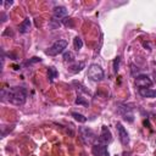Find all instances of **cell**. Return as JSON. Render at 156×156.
Returning <instances> with one entry per match:
<instances>
[{
  "label": "cell",
  "instance_id": "obj_11",
  "mask_svg": "<svg viewBox=\"0 0 156 156\" xmlns=\"http://www.w3.org/2000/svg\"><path fill=\"white\" fill-rule=\"evenodd\" d=\"M30 27H32V21L29 18H24L21 22V24L18 27V30H20V33H23L24 34V33H28L30 30Z\"/></svg>",
  "mask_w": 156,
  "mask_h": 156
},
{
  "label": "cell",
  "instance_id": "obj_15",
  "mask_svg": "<svg viewBox=\"0 0 156 156\" xmlns=\"http://www.w3.org/2000/svg\"><path fill=\"white\" fill-rule=\"evenodd\" d=\"M72 117H73L76 121L80 122V123H84V122H87V117H84L82 113H78V112H72Z\"/></svg>",
  "mask_w": 156,
  "mask_h": 156
},
{
  "label": "cell",
  "instance_id": "obj_12",
  "mask_svg": "<svg viewBox=\"0 0 156 156\" xmlns=\"http://www.w3.org/2000/svg\"><path fill=\"white\" fill-rule=\"evenodd\" d=\"M139 94L143 98H156V89H151V88H140L139 89Z\"/></svg>",
  "mask_w": 156,
  "mask_h": 156
},
{
  "label": "cell",
  "instance_id": "obj_1",
  "mask_svg": "<svg viewBox=\"0 0 156 156\" xmlns=\"http://www.w3.org/2000/svg\"><path fill=\"white\" fill-rule=\"evenodd\" d=\"M1 99L2 101L7 100L15 106H22L27 100V90L23 87H12L9 89H2Z\"/></svg>",
  "mask_w": 156,
  "mask_h": 156
},
{
  "label": "cell",
  "instance_id": "obj_22",
  "mask_svg": "<svg viewBox=\"0 0 156 156\" xmlns=\"http://www.w3.org/2000/svg\"><path fill=\"white\" fill-rule=\"evenodd\" d=\"M154 78H155V82H156V71L154 72Z\"/></svg>",
  "mask_w": 156,
  "mask_h": 156
},
{
  "label": "cell",
  "instance_id": "obj_16",
  "mask_svg": "<svg viewBox=\"0 0 156 156\" xmlns=\"http://www.w3.org/2000/svg\"><path fill=\"white\" fill-rule=\"evenodd\" d=\"M83 67H84V62H79L78 65L72 66V67H71V71H72L73 73H76V72H79V71H80Z\"/></svg>",
  "mask_w": 156,
  "mask_h": 156
},
{
  "label": "cell",
  "instance_id": "obj_14",
  "mask_svg": "<svg viewBox=\"0 0 156 156\" xmlns=\"http://www.w3.org/2000/svg\"><path fill=\"white\" fill-rule=\"evenodd\" d=\"M57 76H58V72H57V69L55 67H49L48 68V77H49L50 80H54Z\"/></svg>",
  "mask_w": 156,
  "mask_h": 156
},
{
  "label": "cell",
  "instance_id": "obj_3",
  "mask_svg": "<svg viewBox=\"0 0 156 156\" xmlns=\"http://www.w3.org/2000/svg\"><path fill=\"white\" fill-rule=\"evenodd\" d=\"M66 48H67V40H65V39H58V40H56L45 52H46V55H49V56H56V55L63 52V50H65Z\"/></svg>",
  "mask_w": 156,
  "mask_h": 156
},
{
  "label": "cell",
  "instance_id": "obj_17",
  "mask_svg": "<svg viewBox=\"0 0 156 156\" xmlns=\"http://www.w3.org/2000/svg\"><path fill=\"white\" fill-rule=\"evenodd\" d=\"M63 60H65L66 62H67V61H69V62H71V61H73V60H74V55H73L71 51H68V52H66V54L63 55Z\"/></svg>",
  "mask_w": 156,
  "mask_h": 156
},
{
  "label": "cell",
  "instance_id": "obj_9",
  "mask_svg": "<svg viewBox=\"0 0 156 156\" xmlns=\"http://www.w3.org/2000/svg\"><path fill=\"white\" fill-rule=\"evenodd\" d=\"M118 113L121 116H123L124 119H128L129 122L133 121V113H132V110L127 106H122V105H118V108H117Z\"/></svg>",
  "mask_w": 156,
  "mask_h": 156
},
{
  "label": "cell",
  "instance_id": "obj_13",
  "mask_svg": "<svg viewBox=\"0 0 156 156\" xmlns=\"http://www.w3.org/2000/svg\"><path fill=\"white\" fill-rule=\"evenodd\" d=\"M73 48H74L76 51H79L83 48V40L79 37H74V39H73Z\"/></svg>",
  "mask_w": 156,
  "mask_h": 156
},
{
  "label": "cell",
  "instance_id": "obj_21",
  "mask_svg": "<svg viewBox=\"0 0 156 156\" xmlns=\"http://www.w3.org/2000/svg\"><path fill=\"white\" fill-rule=\"evenodd\" d=\"M1 4L5 5V6H11L13 2H12V1H4V2H1Z\"/></svg>",
  "mask_w": 156,
  "mask_h": 156
},
{
  "label": "cell",
  "instance_id": "obj_8",
  "mask_svg": "<svg viewBox=\"0 0 156 156\" xmlns=\"http://www.w3.org/2000/svg\"><path fill=\"white\" fill-rule=\"evenodd\" d=\"M91 154L94 156H104L107 155V149L105 144H94L91 147Z\"/></svg>",
  "mask_w": 156,
  "mask_h": 156
},
{
  "label": "cell",
  "instance_id": "obj_10",
  "mask_svg": "<svg viewBox=\"0 0 156 156\" xmlns=\"http://www.w3.org/2000/svg\"><path fill=\"white\" fill-rule=\"evenodd\" d=\"M67 13H68V11L65 6H56V7H54V11H52V16L55 18H63L67 16Z\"/></svg>",
  "mask_w": 156,
  "mask_h": 156
},
{
  "label": "cell",
  "instance_id": "obj_18",
  "mask_svg": "<svg viewBox=\"0 0 156 156\" xmlns=\"http://www.w3.org/2000/svg\"><path fill=\"white\" fill-rule=\"evenodd\" d=\"M74 102H76L77 105H84V106H88V101H85L84 98H82V96H78V98L76 99Z\"/></svg>",
  "mask_w": 156,
  "mask_h": 156
},
{
  "label": "cell",
  "instance_id": "obj_20",
  "mask_svg": "<svg viewBox=\"0 0 156 156\" xmlns=\"http://www.w3.org/2000/svg\"><path fill=\"white\" fill-rule=\"evenodd\" d=\"M38 61H40V58H38V57H33L30 61H28L27 63H33V62H38Z\"/></svg>",
  "mask_w": 156,
  "mask_h": 156
},
{
  "label": "cell",
  "instance_id": "obj_5",
  "mask_svg": "<svg viewBox=\"0 0 156 156\" xmlns=\"http://www.w3.org/2000/svg\"><path fill=\"white\" fill-rule=\"evenodd\" d=\"M135 84H136V87H139V89L140 88H150L152 85V80L146 74H139L135 78Z\"/></svg>",
  "mask_w": 156,
  "mask_h": 156
},
{
  "label": "cell",
  "instance_id": "obj_6",
  "mask_svg": "<svg viewBox=\"0 0 156 156\" xmlns=\"http://www.w3.org/2000/svg\"><path fill=\"white\" fill-rule=\"evenodd\" d=\"M116 128H117V132H118V138L121 140V143L123 145H127L128 141H129V136H128V133H127V129L122 126V123H117L116 124Z\"/></svg>",
  "mask_w": 156,
  "mask_h": 156
},
{
  "label": "cell",
  "instance_id": "obj_4",
  "mask_svg": "<svg viewBox=\"0 0 156 156\" xmlns=\"http://www.w3.org/2000/svg\"><path fill=\"white\" fill-rule=\"evenodd\" d=\"M79 135H80V139L83 140L84 144H93V141L96 139L95 133L88 127H80L79 128Z\"/></svg>",
  "mask_w": 156,
  "mask_h": 156
},
{
  "label": "cell",
  "instance_id": "obj_19",
  "mask_svg": "<svg viewBox=\"0 0 156 156\" xmlns=\"http://www.w3.org/2000/svg\"><path fill=\"white\" fill-rule=\"evenodd\" d=\"M118 66H119V57H116L115 61H113V71L117 73L118 71Z\"/></svg>",
  "mask_w": 156,
  "mask_h": 156
},
{
  "label": "cell",
  "instance_id": "obj_7",
  "mask_svg": "<svg viewBox=\"0 0 156 156\" xmlns=\"http://www.w3.org/2000/svg\"><path fill=\"white\" fill-rule=\"evenodd\" d=\"M99 140L101 141V144H105V145L112 140V134H111L110 129L106 126H102L101 127V134L99 136Z\"/></svg>",
  "mask_w": 156,
  "mask_h": 156
},
{
  "label": "cell",
  "instance_id": "obj_2",
  "mask_svg": "<svg viewBox=\"0 0 156 156\" xmlns=\"http://www.w3.org/2000/svg\"><path fill=\"white\" fill-rule=\"evenodd\" d=\"M88 78L93 82H100L104 78V69L98 63H91L88 67Z\"/></svg>",
  "mask_w": 156,
  "mask_h": 156
}]
</instances>
